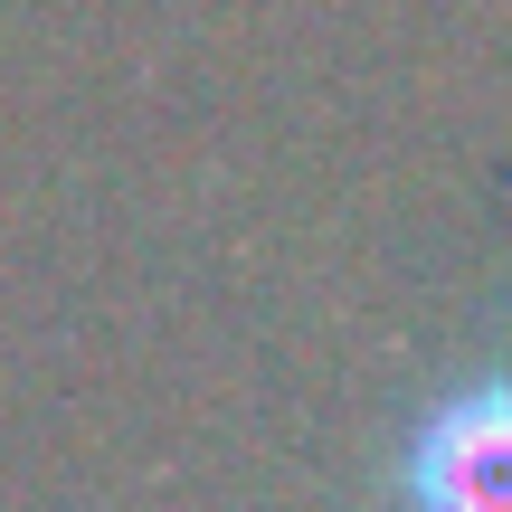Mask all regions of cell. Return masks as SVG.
Instances as JSON below:
<instances>
[{
    "instance_id": "6da1fadb",
    "label": "cell",
    "mask_w": 512,
    "mask_h": 512,
    "mask_svg": "<svg viewBox=\"0 0 512 512\" xmlns=\"http://www.w3.org/2000/svg\"><path fill=\"white\" fill-rule=\"evenodd\" d=\"M399 512H512V370L437 389L399 437Z\"/></svg>"
}]
</instances>
